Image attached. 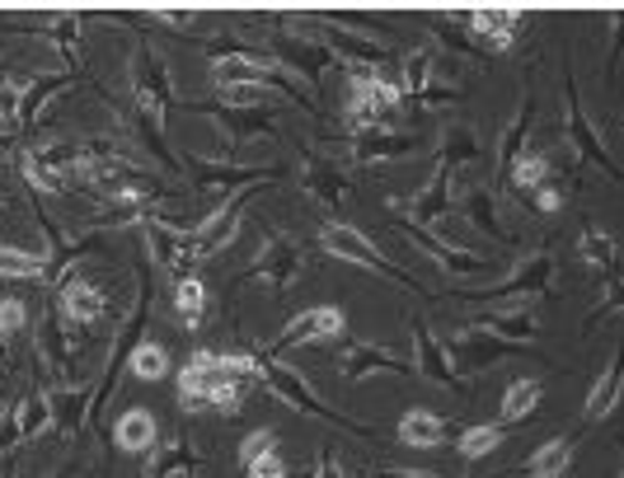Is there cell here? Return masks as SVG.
Listing matches in <instances>:
<instances>
[{"label":"cell","instance_id":"obj_51","mask_svg":"<svg viewBox=\"0 0 624 478\" xmlns=\"http://www.w3.org/2000/svg\"><path fill=\"white\" fill-rule=\"evenodd\" d=\"M372 478H441V474H423V469H381Z\"/></svg>","mask_w":624,"mask_h":478},{"label":"cell","instance_id":"obj_38","mask_svg":"<svg viewBox=\"0 0 624 478\" xmlns=\"http://www.w3.org/2000/svg\"><path fill=\"white\" fill-rule=\"evenodd\" d=\"M127 371L136 375V381H146V385L165 381V375H169V352L160 343H136L132 356H127Z\"/></svg>","mask_w":624,"mask_h":478},{"label":"cell","instance_id":"obj_13","mask_svg":"<svg viewBox=\"0 0 624 478\" xmlns=\"http://www.w3.org/2000/svg\"><path fill=\"white\" fill-rule=\"evenodd\" d=\"M414 343H418V375H427L433 385H446V389H470V375L456 371L451 352H446V343L433 333L427 319H414Z\"/></svg>","mask_w":624,"mask_h":478},{"label":"cell","instance_id":"obj_7","mask_svg":"<svg viewBox=\"0 0 624 478\" xmlns=\"http://www.w3.org/2000/svg\"><path fill=\"white\" fill-rule=\"evenodd\" d=\"M142 230H146V245L155 249V258H160V268L174 277V282H184V277H193V268H198V253H193V230H179L160 221V216H142Z\"/></svg>","mask_w":624,"mask_h":478},{"label":"cell","instance_id":"obj_26","mask_svg":"<svg viewBox=\"0 0 624 478\" xmlns=\"http://www.w3.org/2000/svg\"><path fill=\"white\" fill-rule=\"evenodd\" d=\"M479 159H483V146H479L475 127H465V123L441 127V159H437V165L465 169V165H479Z\"/></svg>","mask_w":624,"mask_h":478},{"label":"cell","instance_id":"obj_22","mask_svg":"<svg viewBox=\"0 0 624 478\" xmlns=\"http://www.w3.org/2000/svg\"><path fill=\"white\" fill-rule=\"evenodd\" d=\"M198 450H193L184 436H169V441L155 450V460L146 465V478H193L198 474Z\"/></svg>","mask_w":624,"mask_h":478},{"label":"cell","instance_id":"obj_32","mask_svg":"<svg viewBox=\"0 0 624 478\" xmlns=\"http://www.w3.org/2000/svg\"><path fill=\"white\" fill-rule=\"evenodd\" d=\"M465 216H470V226H475V230L493 235L498 245H512V235H507V226L498 221V202H493V193H489V188H470V197H465Z\"/></svg>","mask_w":624,"mask_h":478},{"label":"cell","instance_id":"obj_43","mask_svg":"<svg viewBox=\"0 0 624 478\" xmlns=\"http://www.w3.org/2000/svg\"><path fill=\"white\" fill-rule=\"evenodd\" d=\"M207 408L236 417V413L245 408V381H217V385L207 389Z\"/></svg>","mask_w":624,"mask_h":478},{"label":"cell","instance_id":"obj_4","mask_svg":"<svg viewBox=\"0 0 624 478\" xmlns=\"http://www.w3.org/2000/svg\"><path fill=\"white\" fill-rule=\"evenodd\" d=\"M211 85L217 90H230V85H259L268 94H291L301 98V85L291 80L278 62H268V56H253V52H221L217 62H211Z\"/></svg>","mask_w":624,"mask_h":478},{"label":"cell","instance_id":"obj_10","mask_svg":"<svg viewBox=\"0 0 624 478\" xmlns=\"http://www.w3.org/2000/svg\"><path fill=\"white\" fill-rule=\"evenodd\" d=\"M347 329V314L339 305H315V310H301L291 324L278 333V343H272V356L278 352H291L301 343H339Z\"/></svg>","mask_w":624,"mask_h":478},{"label":"cell","instance_id":"obj_50","mask_svg":"<svg viewBox=\"0 0 624 478\" xmlns=\"http://www.w3.org/2000/svg\"><path fill=\"white\" fill-rule=\"evenodd\" d=\"M310 478H343V465L334 460V455H329V450H320V460H315V474H310Z\"/></svg>","mask_w":624,"mask_h":478},{"label":"cell","instance_id":"obj_40","mask_svg":"<svg viewBox=\"0 0 624 478\" xmlns=\"http://www.w3.org/2000/svg\"><path fill=\"white\" fill-rule=\"evenodd\" d=\"M19 441H33L38 432H48L52 427V398L48 394H29V398H19Z\"/></svg>","mask_w":624,"mask_h":478},{"label":"cell","instance_id":"obj_33","mask_svg":"<svg viewBox=\"0 0 624 478\" xmlns=\"http://www.w3.org/2000/svg\"><path fill=\"white\" fill-rule=\"evenodd\" d=\"M48 253H33V249H19V245H0V277H14V282H38L48 277Z\"/></svg>","mask_w":624,"mask_h":478},{"label":"cell","instance_id":"obj_48","mask_svg":"<svg viewBox=\"0 0 624 478\" xmlns=\"http://www.w3.org/2000/svg\"><path fill=\"white\" fill-rule=\"evenodd\" d=\"M531 202H535V211H540V216H554V211L563 207V193H559V188H550V184H544L540 193H531Z\"/></svg>","mask_w":624,"mask_h":478},{"label":"cell","instance_id":"obj_42","mask_svg":"<svg viewBox=\"0 0 624 478\" xmlns=\"http://www.w3.org/2000/svg\"><path fill=\"white\" fill-rule=\"evenodd\" d=\"M207 389H211L207 375H198L193 366L179 371V404H184V413H202L207 408Z\"/></svg>","mask_w":624,"mask_h":478},{"label":"cell","instance_id":"obj_8","mask_svg":"<svg viewBox=\"0 0 624 478\" xmlns=\"http://www.w3.org/2000/svg\"><path fill=\"white\" fill-rule=\"evenodd\" d=\"M399 230L414 239V245H423L427 253L437 258V263L451 272V277H460V282H475V277H489V272H498V258H489V253H465V249H456V245H446L441 235H433L427 226H414V221H399Z\"/></svg>","mask_w":624,"mask_h":478},{"label":"cell","instance_id":"obj_41","mask_svg":"<svg viewBox=\"0 0 624 478\" xmlns=\"http://www.w3.org/2000/svg\"><path fill=\"white\" fill-rule=\"evenodd\" d=\"M502 441H507V432H502V427H493V423H479V427H465V432H460L456 450L465 455V460H483V455H493Z\"/></svg>","mask_w":624,"mask_h":478},{"label":"cell","instance_id":"obj_19","mask_svg":"<svg viewBox=\"0 0 624 478\" xmlns=\"http://www.w3.org/2000/svg\"><path fill=\"white\" fill-rule=\"evenodd\" d=\"M324 48L343 56V66H357V71H372L376 62H385V48L376 38H362L353 29H324Z\"/></svg>","mask_w":624,"mask_h":478},{"label":"cell","instance_id":"obj_17","mask_svg":"<svg viewBox=\"0 0 624 478\" xmlns=\"http://www.w3.org/2000/svg\"><path fill=\"white\" fill-rule=\"evenodd\" d=\"M272 52H278V66H282L287 75L301 71V75H310V80H320L324 66H334V52H329L324 43H310V38H301V33H282Z\"/></svg>","mask_w":624,"mask_h":478},{"label":"cell","instance_id":"obj_49","mask_svg":"<svg viewBox=\"0 0 624 478\" xmlns=\"http://www.w3.org/2000/svg\"><path fill=\"white\" fill-rule=\"evenodd\" d=\"M19 441V408H0V446H14Z\"/></svg>","mask_w":624,"mask_h":478},{"label":"cell","instance_id":"obj_31","mask_svg":"<svg viewBox=\"0 0 624 478\" xmlns=\"http://www.w3.org/2000/svg\"><path fill=\"white\" fill-rule=\"evenodd\" d=\"M507 184H512L521 197L540 193L544 184H550V155H544V150H521L512 159V169H507Z\"/></svg>","mask_w":624,"mask_h":478},{"label":"cell","instance_id":"obj_27","mask_svg":"<svg viewBox=\"0 0 624 478\" xmlns=\"http://www.w3.org/2000/svg\"><path fill=\"white\" fill-rule=\"evenodd\" d=\"M207 305H211V295L202 287V277H184V282H174V314H179V324L188 333H198L207 324Z\"/></svg>","mask_w":624,"mask_h":478},{"label":"cell","instance_id":"obj_52","mask_svg":"<svg viewBox=\"0 0 624 478\" xmlns=\"http://www.w3.org/2000/svg\"><path fill=\"white\" fill-rule=\"evenodd\" d=\"M155 19H165V24H193L188 10H155Z\"/></svg>","mask_w":624,"mask_h":478},{"label":"cell","instance_id":"obj_3","mask_svg":"<svg viewBox=\"0 0 624 478\" xmlns=\"http://www.w3.org/2000/svg\"><path fill=\"white\" fill-rule=\"evenodd\" d=\"M253 381H263L272 394L282 398V404H291V408H301V413H315L320 423H334V427H343V432H357V436H366V427L362 423H353V417H343V413H334L324 404V398L310 389L305 381L291 366H282L278 356H268V362H259V371H253Z\"/></svg>","mask_w":624,"mask_h":478},{"label":"cell","instance_id":"obj_15","mask_svg":"<svg viewBox=\"0 0 624 478\" xmlns=\"http://www.w3.org/2000/svg\"><path fill=\"white\" fill-rule=\"evenodd\" d=\"M301 272H305L301 249L291 245L287 235H263V253H259V263H253V277H263L272 291H287L291 282H301Z\"/></svg>","mask_w":624,"mask_h":478},{"label":"cell","instance_id":"obj_30","mask_svg":"<svg viewBox=\"0 0 624 478\" xmlns=\"http://www.w3.org/2000/svg\"><path fill=\"white\" fill-rule=\"evenodd\" d=\"M573 455H578L573 436H554V441H544L531 460H526V474L531 478H563L569 465H573Z\"/></svg>","mask_w":624,"mask_h":478},{"label":"cell","instance_id":"obj_12","mask_svg":"<svg viewBox=\"0 0 624 478\" xmlns=\"http://www.w3.org/2000/svg\"><path fill=\"white\" fill-rule=\"evenodd\" d=\"M253 193H259V184L240 188L236 197H230V202H221L198 230H193V253H198V263H202V258H217V253L230 245V239H236V230H240V211L249 207V197H253Z\"/></svg>","mask_w":624,"mask_h":478},{"label":"cell","instance_id":"obj_44","mask_svg":"<svg viewBox=\"0 0 624 478\" xmlns=\"http://www.w3.org/2000/svg\"><path fill=\"white\" fill-rule=\"evenodd\" d=\"M278 450V432L272 427H259V432H249L245 441H240V465H253V460H263V455Z\"/></svg>","mask_w":624,"mask_h":478},{"label":"cell","instance_id":"obj_28","mask_svg":"<svg viewBox=\"0 0 624 478\" xmlns=\"http://www.w3.org/2000/svg\"><path fill=\"white\" fill-rule=\"evenodd\" d=\"M578 258H582L587 268L611 272V282H615V268H620V245H615V235L596 230V226H582V235H578Z\"/></svg>","mask_w":624,"mask_h":478},{"label":"cell","instance_id":"obj_20","mask_svg":"<svg viewBox=\"0 0 624 478\" xmlns=\"http://www.w3.org/2000/svg\"><path fill=\"white\" fill-rule=\"evenodd\" d=\"M38 352H48V362L56 366V375L62 381H71V366L75 356H81V337H75V329H66L62 319H43V337H38Z\"/></svg>","mask_w":624,"mask_h":478},{"label":"cell","instance_id":"obj_25","mask_svg":"<svg viewBox=\"0 0 624 478\" xmlns=\"http://www.w3.org/2000/svg\"><path fill=\"white\" fill-rule=\"evenodd\" d=\"M155 436H160V427H155V413L150 408H127L118 423H113V441H118L123 450H132V455L150 450Z\"/></svg>","mask_w":624,"mask_h":478},{"label":"cell","instance_id":"obj_37","mask_svg":"<svg viewBox=\"0 0 624 478\" xmlns=\"http://www.w3.org/2000/svg\"><path fill=\"white\" fill-rule=\"evenodd\" d=\"M437 85V62H433V52H408L404 56V66H399V94H427Z\"/></svg>","mask_w":624,"mask_h":478},{"label":"cell","instance_id":"obj_5","mask_svg":"<svg viewBox=\"0 0 624 478\" xmlns=\"http://www.w3.org/2000/svg\"><path fill=\"white\" fill-rule=\"evenodd\" d=\"M320 249L324 253H334V258H343V263H357V268H366V272H381V277H395V282H404V287H418L414 277H408L404 268H395L389 258L366 239L357 226H324L320 230Z\"/></svg>","mask_w":624,"mask_h":478},{"label":"cell","instance_id":"obj_1","mask_svg":"<svg viewBox=\"0 0 624 478\" xmlns=\"http://www.w3.org/2000/svg\"><path fill=\"white\" fill-rule=\"evenodd\" d=\"M132 94H136V113H142V127L150 136L155 155H160V165L174 169V155L165 150L160 132H165V113H169V98H174V80H169V66L155 56L150 48H142L136 56V71H132Z\"/></svg>","mask_w":624,"mask_h":478},{"label":"cell","instance_id":"obj_14","mask_svg":"<svg viewBox=\"0 0 624 478\" xmlns=\"http://www.w3.org/2000/svg\"><path fill=\"white\" fill-rule=\"evenodd\" d=\"M470 329L489 333V337H502V343L526 347V343H531V337L540 333V319H535L531 301H517V305H498V310L475 314V319H470Z\"/></svg>","mask_w":624,"mask_h":478},{"label":"cell","instance_id":"obj_2","mask_svg":"<svg viewBox=\"0 0 624 478\" xmlns=\"http://www.w3.org/2000/svg\"><path fill=\"white\" fill-rule=\"evenodd\" d=\"M399 85L395 80H385L381 71H357V66H347V132L362 136V132H376L381 123H389L399 108Z\"/></svg>","mask_w":624,"mask_h":478},{"label":"cell","instance_id":"obj_23","mask_svg":"<svg viewBox=\"0 0 624 478\" xmlns=\"http://www.w3.org/2000/svg\"><path fill=\"white\" fill-rule=\"evenodd\" d=\"M301 184L310 188V193H315L320 197V202L324 207H343V197H347V178H343V169L339 165H329V159H305V165H301Z\"/></svg>","mask_w":624,"mask_h":478},{"label":"cell","instance_id":"obj_47","mask_svg":"<svg viewBox=\"0 0 624 478\" xmlns=\"http://www.w3.org/2000/svg\"><path fill=\"white\" fill-rule=\"evenodd\" d=\"M245 474H249V478H287V465H282V455L272 450V455H263V460L245 465Z\"/></svg>","mask_w":624,"mask_h":478},{"label":"cell","instance_id":"obj_21","mask_svg":"<svg viewBox=\"0 0 624 478\" xmlns=\"http://www.w3.org/2000/svg\"><path fill=\"white\" fill-rule=\"evenodd\" d=\"M418 142L414 136H404V132H362L357 142H353V155L362 159V165H376V159H404V155H414Z\"/></svg>","mask_w":624,"mask_h":478},{"label":"cell","instance_id":"obj_29","mask_svg":"<svg viewBox=\"0 0 624 478\" xmlns=\"http://www.w3.org/2000/svg\"><path fill=\"white\" fill-rule=\"evenodd\" d=\"M441 436H446V423L437 413H427V408H408L399 417V441L404 446H414V450H433L441 446Z\"/></svg>","mask_w":624,"mask_h":478},{"label":"cell","instance_id":"obj_36","mask_svg":"<svg viewBox=\"0 0 624 478\" xmlns=\"http://www.w3.org/2000/svg\"><path fill=\"white\" fill-rule=\"evenodd\" d=\"M620 394H624V371H620V362H611L606 375H601V381L592 385V394H587V423H601V417H611L615 404H620Z\"/></svg>","mask_w":624,"mask_h":478},{"label":"cell","instance_id":"obj_6","mask_svg":"<svg viewBox=\"0 0 624 478\" xmlns=\"http://www.w3.org/2000/svg\"><path fill=\"white\" fill-rule=\"evenodd\" d=\"M563 127H569V146H573L582 159H592V165H601L611 178H620L615 155L606 150V142H601V132L592 127V117L582 113V98H578V80H573V71L563 75Z\"/></svg>","mask_w":624,"mask_h":478},{"label":"cell","instance_id":"obj_11","mask_svg":"<svg viewBox=\"0 0 624 478\" xmlns=\"http://www.w3.org/2000/svg\"><path fill=\"white\" fill-rule=\"evenodd\" d=\"M554 282V253H526L521 263L512 268V277H502L498 287H483V291H460V295H489V301H517V295H540V291H550Z\"/></svg>","mask_w":624,"mask_h":478},{"label":"cell","instance_id":"obj_9","mask_svg":"<svg viewBox=\"0 0 624 478\" xmlns=\"http://www.w3.org/2000/svg\"><path fill=\"white\" fill-rule=\"evenodd\" d=\"M339 371L347 385H362L372 381V375H414V366L404 362L395 347H381V343H357V337H347L343 352H339Z\"/></svg>","mask_w":624,"mask_h":478},{"label":"cell","instance_id":"obj_39","mask_svg":"<svg viewBox=\"0 0 624 478\" xmlns=\"http://www.w3.org/2000/svg\"><path fill=\"white\" fill-rule=\"evenodd\" d=\"M544 398V385L540 381H517L512 389L502 394V423H521V417H531Z\"/></svg>","mask_w":624,"mask_h":478},{"label":"cell","instance_id":"obj_45","mask_svg":"<svg viewBox=\"0 0 624 478\" xmlns=\"http://www.w3.org/2000/svg\"><path fill=\"white\" fill-rule=\"evenodd\" d=\"M29 324V310H24V301H14V295H6L0 301V343H10V337Z\"/></svg>","mask_w":624,"mask_h":478},{"label":"cell","instance_id":"obj_34","mask_svg":"<svg viewBox=\"0 0 624 478\" xmlns=\"http://www.w3.org/2000/svg\"><path fill=\"white\" fill-rule=\"evenodd\" d=\"M531 117H535V98H531V90H526V94H521V108H517L512 123H507L502 146H498V165H502V169H512V159L526 150V132H531Z\"/></svg>","mask_w":624,"mask_h":478},{"label":"cell","instance_id":"obj_35","mask_svg":"<svg viewBox=\"0 0 624 478\" xmlns=\"http://www.w3.org/2000/svg\"><path fill=\"white\" fill-rule=\"evenodd\" d=\"M71 85V75H48V80H33V85H24V90H19V123H24V127H33L38 123V113H43V104H48V98L52 94H62Z\"/></svg>","mask_w":624,"mask_h":478},{"label":"cell","instance_id":"obj_16","mask_svg":"<svg viewBox=\"0 0 624 478\" xmlns=\"http://www.w3.org/2000/svg\"><path fill=\"white\" fill-rule=\"evenodd\" d=\"M517 19H521V10H470L465 14V33L475 38V48L479 52H512V43H517Z\"/></svg>","mask_w":624,"mask_h":478},{"label":"cell","instance_id":"obj_46","mask_svg":"<svg viewBox=\"0 0 624 478\" xmlns=\"http://www.w3.org/2000/svg\"><path fill=\"white\" fill-rule=\"evenodd\" d=\"M221 94H226L230 108H263V104H272V94L259 90V85H230V90H221Z\"/></svg>","mask_w":624,"mask_h":478},{"label":"cell","instance_id":"obj_24","mask_svg":"<svg viewBox=\"0 0 624 478\" xmlns=\"http://www.w3.org/2000/svg\"><path fill=\"white\" fill-rule=\"evenodd\" d=\"M408 211L418 216V226H427V221H437V216L451 211V169L437 165V169H433V178H427V188H423V193H414V202H408Z\"/></svg>","mask_w":624,"mask_h":478},{"label":"cell","instance_id":"obj_18","mask_svg":"<svg viewBox=\"0 0 624 478\" xmlns=\"http://www.w3.org/2000/svg\"><path fill=\"white\" fill-rule=\"evenodd\" d=\"M62 314H66V324L90 329V324H100V319L108 314V301H104L100 287L85 282V277H66L62 282Z\"/></svg>","mask_w":624,"mask_h":478}]
</instances>
